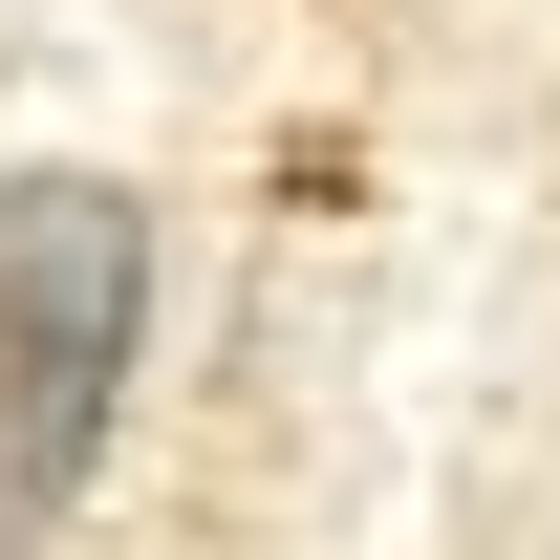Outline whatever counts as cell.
Returning <instances> with one entry per match:
<instances>
[{"instance_id": "obj_1", "label": "cell", "mask_w": 560, "mask_h": 560, "mask_svg": "<svg viewBox=\"0 0 560 560\" xmlns=\"http://www.w3.org/2000/svg\"><path fill=\"white\" fill-rule=\"evenodd\" d=\"M151 346V195L130 173H0V539H66Z\"/></svg>"}]
</instances>
